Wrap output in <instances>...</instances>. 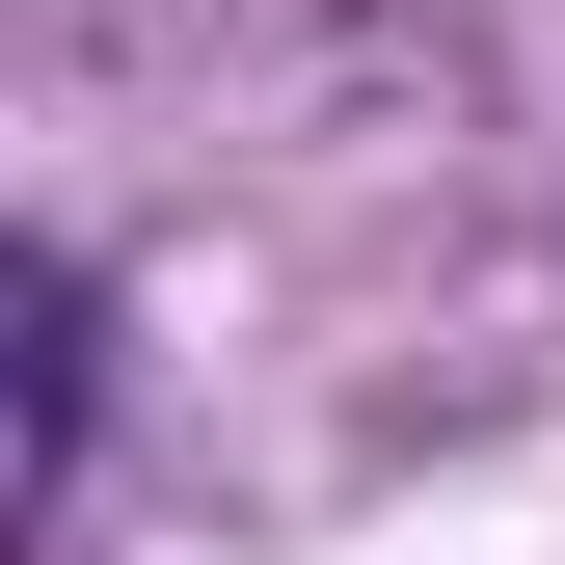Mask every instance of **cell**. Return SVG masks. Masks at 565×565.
<instances>
[{
  "instance_id": "cell-1",
  "label": "cell",
  "mask_w": 565,
  "mask_h": 565,
  "mask_svg": "<svg viewBox=\"0 0 565 565\" xmlns=\"http://www.w3.org/2000/svg\"><path fill=\"white\" fill-rule=\"evenodd\" d=\"M82 458H108V269L28 243V269H0V539L82 512Z\"/></svg>"
}]
</instances>
